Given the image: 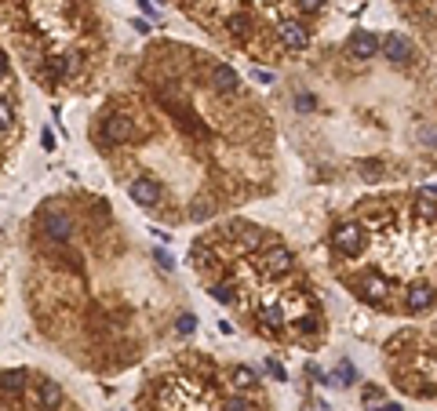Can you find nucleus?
Masks as SVG:
<instances>
[{
  "instance_id": "15",
  "label": "nucleus",
  "mask_w": 437,
  "mask_h": 411,
  "mask_svg": "<svg viewBox=\"0 0 437 411\" xmlns=\"http://www.w3.org/2000/svg\"><path fill=\"white\" fill-rule=\"evenodd\" d=\"M22 379H26L22 368H8V371H4V393H8V397L19 393V390H22Z\"/></svg>"
},
{
  "instance_id": "10",
  "label": "nucleus",
  "mask_w": 437,
  "mask_h": 411,
  "mask_svg": "<svg viewBox=\"0 0 437 411\" xmlns=\"http://www.w3.org/2000/svg\"><path fill=\"white\" fill-rule=\"evenodd\" d=\"M383 55H387L390 62H408L412 59V44H408L401 33H387V41H383Z\"/></svg>"
},
{
  "instance_id": "27",
  "label": "nucleus",
  "mask_w": 437,
  "mask_h": 411,
  "mask_svg": "<svg viewBox=\"0 0 437 411\" xmlns=\"http://www.w3.org/2000/svg\"><path fill=\"white\" fill-rule=\"evenodd\" d=\"M419 143H430V146H437V131H434V127H423V131H419Z\"/></svg>"
},
{
  "instance_id": "14",
  "label": "nucleus",
  "mask_w": 437,
  "mask_h": 411,
  "mask_svg": "<svg viewBox=\"0 0 437 411\" xmlns=\"http://www.w3.org/2000/svg\"><path fill=\"white\" fill-rule=\"evenodd\" d=\"M212 299L223 302V306L237 302V284H234V280H218V284H212Z\"/></svg>"
},
{
  "instance_id": "9",
  "label": "nucleus",
  "mask_w": 437,
  "mask_h": 411,
  "mask_svg": "<svg viewBox=\"0 0 437 411\" xmlns=\"http://www.w3.org/2000/svg\"><path fill=\"white\" fill-rule=\"evenodd\" d=\"M379 48H383V44H379V36H376V33H368V30H361V33H354V36H350V55H354V59H372Z\"/></svg>"
},
{
  "instance_id": "8",
  "label": "nucleus",
  "mask_w": 437,
  "mask_h": 411,
  "mask_svg": "<svg viewBox=\"0 0 437 411\" xmlns=\"http://www.w3.org/2000/svg\"><path fill=\"white\" fill-rule=\"evenodd\" d=\"M128 193H132L135 204H143V208H150V204L161 200V189H157V182H153V178H135V182L128 186Z\"/></svg>"
},
{
  "instance_id": "3",
  "label": "nucleus",
  "mask_w": 437,
  "mask_h": 411,
  "mask_svg": "<svg viewBox=\"0 0 437 411\" xmlns=\"http://www.w3.org/2000/svg\"><path fill=\"white\" fill-rule=\"evenodd\" d=\"M259 266L266 269V273H274V277H285V273H292L295 259H292V251L285 248V244H270V248L263 251Z\"/></svg>"
},
{
  "instance_id": "31",
  "label": "nucleus",
  "mask_w": 437,
  "mask_h": 411,
  "mask_svg": "<svg viewBox=\"0 0 437 411\" xmlns=\"http://www.w3.org/2000/svg\"><path fill=\"white\" fill-rule=\"evenodd\" d=\"M303 8H310V11H317V8H325V0H303Z\"/></svg>"
},
{
  "instance_id": "29",
  "label": "nucleus",
  "mask_w": 437,
  "mask_h": 411,
  "mask_svg": "<svg viewBox=\"0 0 437 411\" xmlns=\"http://www.w3.org/2000/svg\"><path fill=\"white\" fill-rule=\"evenodd\" d=\"M41 143H44V149H55V135H51V131H48V127H44V131H41Z\"/></svg>"
},
{
  "instance_id": "2",
  "label": "nucleus",
  "mask_w": 437,
  "mask_h": 411,
  "mask_svg": "<svg viewBox=\"0 0 437 411\" xmlns=\"http://www.w3.org/2000/svg\"><path fill=\"white\" fill-rule=\"evenodd\" d=\"M41 229H44V237L55 240V244H70L73 240V218L62 208H48L41 215Z\"/></svg>"
},
{
  "instance_id": "25",
  "label": "nucleus",
  "mask_w": 437,
  "mask_h": 411,
  "mask_svg": "<svg viewBox=\"0 0 437 411\" xmlns=\"http://www.w3.org/2000/svg\"><path fill=\"white\" fill-rule=\"evenodd\" d=\"M419 215H427V218H437V200H419Z\"/></svg>"
},
{
  "instance_id": "28",
  "label": "nucleus",
  "mask_w": 437,
  "mask_h": 411,
  "mask_svg": "<svg viewBox=\"0 0 437 411\" xmlns=\"http://www.w3.org/2000/svg\"><path fill=\"white\" fill-rule=\"evenodd\" d=\"M295 106H299V109H314V95H299V98H295Z\"/></svg>"
},
{
  "instance_id": "6",
  "label": "nucleus",
  "mask_w": 437,
  "mask_h": 411,
  "mask_svg": "<svg viewBox=\"0 0 437 411\" xmlns=\"http://www.w3.org/2000/svg\"><path fill=\"white\" fill-rule=\"evenodd\" d=\"M434 302H437V291L430 284H412L408 295H405V310L408 313H427V310H434Z\"/></svg>"
},
{
  "instance_id": "21",
  "label": "nucleus",
  "mask_w": 437,
  "mask_h": 411,
  "mask_svg": "<svg viewBox=\"0 0 437 411\" xmlns=\"http://www.w3.org/2000/svg\"><path fill=\"white\" fill-rule=\"evenodd\" d=\"M226 25H230V30H234L237 36H241V33H248V30H252V22H248V19H244V15H234V19H230Z\"/></svg>"
},
{
  "instance_id": "32",
  "label": "nucleus",
  "mask_w": 437,
  "mask_h": 411,
  "mask_svg": "<svg viewBox=\"0 0 437 411\" xmlns=\"http://www.w3.org/2000/svg\"><path fill=\"white\" fill-rule=\"evenodd\" d=\"M376 411H401V408H397V404H379Z\"/></svg>"
},
{
  "instance_id": "20",
  "label": "nucleus",
  "mask_w": 437,
  "mask_h": 411,
  "mask_svg": "<svg viewBox=\"0 0 437 411\" xmlns=\"http://www.w3.org/2000/svg\"><path fill=\"white\" fill-rule=\"evenodd\" d=\"M215 208H212V200H197L194 204V211H190V218H194V222H204V218H208Z\"/></svg>"
},
{
  "instance_id": "4",
  "label": "nucleus",
  "mask_w": 437,
  "mask_h": 411,
  "mask_svg": "<svg viewBox=\"0 0 437 411\" xmlns=\"http://www.w3.org/2000/svg\"><path fill=\"white\" fill-rule=\"evenodd\" d=\"M132 131H135V124H132V117H124V113H113V117H106V124H102V138H106L110 146L128 143Z\"/></svg>"
},
{
  "instance_id": "5",
  "label": "nucleus",
  "mask_w": 437,
  "mask_h": 411,
  "mask_svg": "<svg viewBox=\"0 0 437 411\" xmlns=\"http://www.w3.org/2000/svg\"><path fill=\"white\" fill-rule=\"evenodd\" d=\"M277 36H281V44L292 48V51H303L306 44H310V33H306V25L303 22H295V19H285L277 25Z\"/></svg>"
},
{
  "instance_id": "22",
  "label": "nucleus",
  "mask_w": 437,
  "mask_h": 411,
  "mask_svg": "<svg viewBox=\"0 0 437 411\" xmlns=\"http://www.w3.org/2000/svg\"><path fill=\"white\" fill-rule=\"evenodd\" d=\"M223 411H252V404L244 401V397H230V401L223 404Z\"/></svg>"
},
{
  "instance_id": "19",
  "label": "nucleus",
  "mask_w": 437,
  "mask_h": 411,
  "mask_svg": "<svg viewBox=\"0 0 437 411\" xmlns=\"http://www.w3.org/2000/svg\"><path fill=\"white\" fill-rule=\"evenodd\" d=\"M234 386H237V390H248V386H255V371H248V368H237V371H234Z\"/></svg>"
},
{
  "instance_id": "13",
  "label": "nucleus",
  "mask_w": 437,
  "mask_h": 411,
  "mask_svg": "<svg viewBox=\"0 0 437 411\" xmlns=\"http://www.w3.org/2000/svg\"><path fill=\"white\" fill-rule=\"evenodd\" d=\"M259 320L266 324V331H281V328H285V310H281V306H263Z\"/></svg>"
},
{
  "instance_id": "1",
  "label": "nucleus",
  "mask_w": 437,
  "mask_h": 411,
  "mask_svg": "<svg viewBox=\"0 0 437 411\" xmlns=\"http://www.w3.org/2000/svg\"><path fill=\"white\" fill-rule=\"evenodd\" d=\"M332 244H336V251L346 255V259H357V255L365 251L368 237H365V229L357 226V222H343L336 233H332Z\"/></svg>"
},
{
  "instance_id": "23",
  "label": "nucleus",
  "mask_w": 437,
  "mask_h": 411,
  "mask_svg": "<svg viewBox=\"0 0 437 411\" xmlns=\"http://www.w3.org/2000/svg\"><path fill=\"white\" fill-rule=\"evenodd\" d=\"M0 120H4V143H11V106H0Z\"/></svg>"
},
{
  "instance_id": "16",
  "label": "nucleus",
  "mask_w": 437,
  "mask_h": 411,
  "mask_svg": "<svg viewBox=\"0 0 437 411\" xmlns=\"http://www.w3.org/2000/svg\"><path fill=\"white\" fill-rule=\"evenodd\" d=\"M190 259H194L197 269H208L212 266V251L204 248V244H194V248H190Z\"/></svg>"
},
{
  "instance_id": "11",
  "label": "nucleus",
  "mask_w": 437,
  "mask_h": 411,
  "mask_svg": "<svg viewBox=\"0 0 437 411\" xmlns=\"http://www.w3.org/2000/svg\"><path fill=\"white\" fill-rule=\"evenodd\" d=\"M37 401H41V408H44V411H59L66 397H62V386H59V382L44 379V382H41V390H37Z\"/></svg>"
},
{
  "instance_id": "18",
  "label": "nucleus",
  "mask_w": 437,
  "mask_h": 411,
  "mask_svg": "<svg viewBox=\"0 0 437 411\" xmlns=\"http://www.w3.org/2000/svg\"><path fill=\"white\" fill-rule=\"evenodd\" d=\"M336 375H339V386H354V382H357V375H354V364H350V361H339Z\"/></svg>"
},
{
  "instance_id": "30",
  "label": "nucleus",
  "mask_w": 437,
  "mask_h": 411,
  "mask_svg": "<svg viewBox=\"0 0 437 411\" xmlns=\"http://www.w3.org/2000/svg\"><path fill=\"white\" fill-rule=\"evenodd\" d=\"M157 259H161V266H164V269H175V262H172V255H164V251H157Z\"/></svg>"
},
{
  "instance_id": "26",
  "label": "nucleus",
  "mask_w": 437,
  "mask_h": 411,
  "mask_svg": "<svg viewBox=\"0 0 437 411\" xmlns=\"http://www.w3.org/2000/svg\"><path fill=\"white\" fill-rule=\"evenodd\" d=\"M266 368H270V375H274L277 382H285V379H288V375H285V368H281L277 361H266Z\"/></svg>"
},
{
  "instance_id": "24",
  "label": "nucleus",
  "mask_w": 437,
  "mask_h": 411,
  "mask_svg": "<svg viewBox=\"0 0 437 411\" xmlns=\"http://www.w3.org/2000/svg\"><path fill=\"white\" fill-rule=\"evenodd\" d=\"M365 404H368L372 411H376V408L383 404V393H379V390H365Z\"/></svg>"
},
{
  "instance_id": "12",
  "label": "nucleus",
  "mask_w": 437,
  "mask_h": 411,
  "mask_svg": "<svg viewBox=\"0 0 437 411\" xmlns=\"http://www.w3.org/2000/svg\"><path fill=\"white\" fill-rule=\"evenodd\" d=\"M365 295H368L372 302H383V299L390 295V280H387V277H376V273L365 277Z\"/></svg>"
},
{
  "instance_id": "17",
  "label": "nucleus",
  "mask_w": 437,
  "mask_h": 411,
  "mask_svg": "<svg viewBox=\"0 0 437 411\" xmlns=\"http://www.w3.org/2000/svg\"><path fill=\"white\" fill-rule=\"evenodd\" d=\"M175 331H179V335H194V331H197V317L194 313H183V317L175 320Z\"/></svg>"
},
{
  "instance_id": "7",
  "label": "nucleus",
  "mask_w": 437,
  "mask_h": 411,
  "mask_svg": "<svg viewBox=\"0 0 437 411\" xmlns=\"http://www.w3.org/2000/svg\"><path fill=\"white\" fill-rule=\"evenodd\" d=\"M212 84H215V92H223V95H237L241 92V76L226 66V62H218V66L212 70Z\"/></svg>"
}]
</instances>
